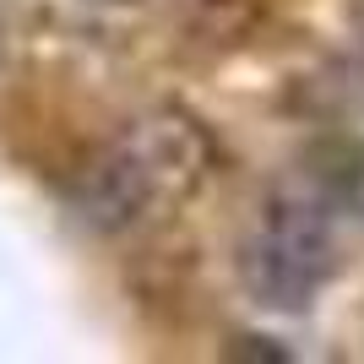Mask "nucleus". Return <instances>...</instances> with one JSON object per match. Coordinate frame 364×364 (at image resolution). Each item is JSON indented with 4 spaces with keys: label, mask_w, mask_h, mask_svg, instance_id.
Instances as JSON below:
<instances>
[{
    "label": "nucleus",
    "mask_w": 364,
    "mask_h": 364,
    "mask_svg": "<svg viewBox=\"0 0 364 364\" xmlns=\"http://www.w3.org/2000/svg\"><path fill=\"white\" fill-rule=\"evenodd\" d=\"M337 240H332V213L310 191H283L261 207L240 245V277L272 310H304L332 277Z\"/></svg>",
    "instance_id": "obj_1"
}]
</instances>
